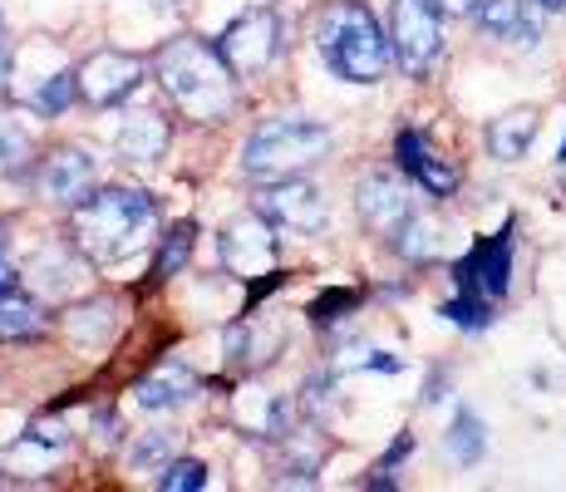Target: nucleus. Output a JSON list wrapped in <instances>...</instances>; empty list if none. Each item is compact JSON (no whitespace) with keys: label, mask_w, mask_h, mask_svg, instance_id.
I'll return each instance as SVG.
<instances>
[{"label":"nucleus","mask_w":566,"mask_h":492,"mask_svg":"<svg viewBox=\"0 0 566 492\" xmlns=\"http://www.w3.org/2000/svg\"><path fill=\"white\" fill-rule=\"evenodd\" d=\"M154 6H158V10H178V0H154Z\"/></svg>","instance_id":"35"},{"label":"nucleus","mask_w":566,"mask_h":492,"mask_svg":"<svg viewBox=\"0 0 566 492\" xmlns=\"http://www.w3.org/2000/svg\"><path fill=\"white\" fill-rule=\"evenodd\" d=\"M74 94H80V70H54L50 80H40L35 90H30V104H35L40 114H64V108L74 104Z\"/></svg>","instance_id":"24"},{"label":"nucleus","mask_w":566,"mask_h":492,"mask_svg":"<svg viewBox=\"0 0 566 492\" xmlns=\"http://www.w3.org/2000/svg\"><path fill=\"white\" fill-rule=\"evenodd\" d=\"M217 50H222V60L232 64L237 80L261 74L266 64H276V54H281V20H276V10H266V6L242 10V15H237L232 25L217 35Z\"/></svg>","instance_id":"6"},{"label":"nucleus","mask_w":566,"mask_h":492,"mask_svg":"<svg viewBox=\"0 0 566 492\" xmlns=\"http://www.w3.org/2000/svg\"><path fill=\"white\" fill-rule=\"evenodd\" d=\"M389 45L409 80H423L443 54V6L439 0H395L389 6Z\"/></svg>","instance_id":"5"},{"label":"nucleus","mask_w":566,"mask_h":492,"mask_svg":"<svg viewBox=\"0 0 566 492\" xmlns=\"http://www.w3.org/2000/svg\"><path fill=\"white\" fill-rule=\"evenodd\" d=\"M15 286H20L15 266H10V261H6V257H0V295H15Z\"/></svg>","instance_id":"31"},{"label":"nucleus","mask_w":566,"mask_h":492,"mask_svg":"<svg viewBox=\"0 0 566 492\" xmlns=\"http://www.w3.org/2000/svg\"><path fill=\"white\" fill-rule=\"evenodd\" d=\"M168 144H172V128L163 118V108L154 104H134L114 134V153L124 163H158L168 153Z\"/></svg>","instance_id":"13"},{"label":"nucleus","mask_w":566,"mask_h":492,"mask_svg":"<svg viewBox=\"0 0 566 492\" xmlns=\"http://www.w3.org/2000/svg\"><path fill=\"white\" fill-rule=\"evenodd\" d=\"M158 232V202L134 188H104L90 192L74 207V247L99 266L138 257Z\"/></svg>","instance_id":"1"},{"label":"nucleus","mask_w":566,"mask_h":492,"mask_svg":"<svg viewBox=\"0 0 566 492\" xmlns=\"http://www.w3.org/2000/svg\"><path fill=\"white\" fill-rule=\"evenodd\" d=\"M84 281V261L74 257L70 247H45L35 261H30V286H35L45 301H60Z\"/></svg>","instance_id":"19"},{"label":"nucleus","mask_w":566,"mask_h":492,"mask_svg":"<svg viewBox=\"0 0 566 492\" xmlns=\"http://www.w3.org/2000/svg\"><path fill=\"white\" fill-rule=\"evenodd\" d=\"M198 389H202V379L192 375L182 359H163L158 369H148V375L138 379L134 399L144 404L148 414H168V409H178V404L198 399Z\"/></svg>","instance_id":"15"},{"label":"nucleus","mask_w":566,"mask_h":492,"mask_svg":"<svg viewBox=\"0 0 566 492\" xmlns=\"http://www.w3.org/2000/svg\"><path fill=\"white\" fill-rule=\"evenodd\" d=\"M443 448H449L453 463L473 468L478 458L488 453V429H483V419H478V414H468V409H459V419H453L449 433H443Z\"/></svg>","instance_id":"22"},{"label":"nucleus","mask_w":566,"mask_h":492,"mask_svg":"<svg viewBox=\"0 0 566 492\" xmlns=\"http://www.w3.org/2000/svg\"><path fill=\"white\" fill-rule=\"evenodd\" d=\"M335 134L321 124V118H301V114H286V118H266L261 128H252L242 148V168L247 178L256 182H276V178H296L301 168L321 163L331 153Z\"/></svg>","instance_id":"4"},{"label":"nucleus","mask_w":566,"mask_h":492,"mask_svg":"<svg viewBox=\"0 0 566 492\" xmlns=\"http://www.w3.org/2000/svg\"><path fill=\"white\" fill-rule=\"evenodd\" d=\"M532 6H542V10H566V0H532Z\"/></svg>","instance_id":"33"},{"label":"nucleus","mask_w":566,"mask_h":492,"mask_svg":"<svg viewBox=\"0 0 566 492\" xmlns=\"http://www.w3.org/2000/svg\"><path fill=\"white\" fill-rule=\"evenodd\" d=\"M158 488L163 492H202L207 488V463H198V458H172V463L163 468Z\"/></svg>","instance_id":"29"},{"label":"nucleus","mask_w":566,"mask_h":492,"mask_svg":"<svg viewBox=\"0 0 566 492\" xmlns=\"http://www.w3.org/2000/svg\"><path fill=\"white\" fill-rule=\"evenodd\" d=\"M478 25L493 40H507V45H517V50H532L542 35L537 20L527 15V0H483V6H478Z\"/></svg>","instance_id":"18"},{"label":"nucleus","mask_w":566,"mask_h":492,"mask_svg":"<svg viewBox=\"0 0 566 492\" xmlns=\"http://www.w3.org/2000/svg\"><path fill=\"white\" fill-rule=\"evenodd\" d=\"M70 453V433H60V429H30L20 443H10L6 448V473H20V478H40V473H50L60 458Z\"/></svg>","instance_id":"16"},{"label":"nucleus","mask_w":566,"mask_h":492,"mask_svg":"<svg viewBox=\"0 0 566 492\" xmlns=\"http://www.w3.org/2000/svg\"><path fill=\"white\" fill-rule=\"evenodd\" d=\"M315 50L325 70L345 84H379L395 54L365 0H325L315 15Z\"/></svg>","instance_id":"2"},{"label":"nucleus","mask_w":566,"mask_h":492,"mask_svg":"<svg viewBox=\"0 0 566 492\" xmlns=\"http://www.w3.org/2000/svg\"><path fill=\"white\" fill-rule=\"evenodd\" d=\"M30 163V134L20 128V118L0 114V178L6 172H20Z\"/></svg>","instance_id":"27"},{"label":"nucleus","mask_w":566,"mask_h":492,"mask_svg":"<svg viewBox=\"0 0 566 492\" xmlns=\"http://www.w3.org/2000/svg\"><path fill=\"white\" fill-rule=\"evenodd\" d=\"M256 212L266 217V222H276L281 232H321L325 227V197H321L315 182L276 178V182H261Z\"/></svg>","instance_id":"8"},{"label":"nucleus","mask_w":566,"mask_h":492,"mask_svg":"<svg viewBox=\"0 0 566 492\" xmlns=\"http://www.w3.org/2000/svg\"><path fill=\"white\" fill-rule=\"evenodd\" d=\"M94 182H99V172H94V158L84 148H54L40 163V192L60 207H80L94 192Z\"/></svg>","instance_id":"12"},{"label":"nucleus","mask_w":566,"mask_h":492,"mask_svg":"<svg viewBox=\"0 0 566 492\" xmlns=\"http://www.w3.org/2000/svg\"><path fill=\"white\" fill-rule=\"evenodd\" d=\"M443 10H449V15H478V6H483V0H439Z\"/></svg>","instance_id":"32"},{"label":"nucleus","mask_w":566,"mask_h":492,"mask_svg":"<svg viewBox=\"0 0 566 492\" xmlns=\"http://www.w3.org/2000/svg\"><path fill=\"white\" fill-rule=\"evenodd\" d=\"M64 331H70V341L74 345H84V349H104L108 341H114V331H118V305L114 301H84V305H74L70 315H64Z\"/></svg>","instance_id":"20"},{"label":"nucleus","mask_w":566,"mask_h":492,"mask_svg":"<svg viewBox=\"0 0 566 492\" xmlns=\"http://www.w3.org/2000/svg\"><path fill=\"white\" fill-rule=\"evenodd\" d=\"M172 463V439L168 433H144L134 448H128V468L134 473H158V468Z\"/></svg>","instance_id":"28"},{"label":"nucleus","mask_w":566,"mask_h":492,"mask_svg":"<svg viewBox=\"0 0 566 492\" xmlns=\"http://www.w3.org/2000/svg\"><path fill=\"white\" fill-rule=\"evenodd\" d=\"M537 128H542L537 108H527V104L507 108V114H497L493 124H488V153H493L497 163L527 158V148H532V138H537Z\"/></svg>","instance_id":"17"},{"label":"nucleus","mask_w":566,"mask_h":492,"mask_svg":"<svg viewBox=\"0 0 566 492\" xmlns=\"http://www.w3.org/2000/svg\"><path fill=\"white\" fill-rule=\"evenodd\" d=\"M389 247H395L405 261H429L433 251H439V222H429V217H419V212H413L409 222L399 227V237H395V242H389Z\"/></svg>","instance_id":"25"},{"label":"nucleus","mask_w":566,"mask_h":492,"mask_svg":"<svg viewBox=\"0 0 566 492\" xmlns=\"http://www.w3.org/2000/svg\"><path fill=\"white\" fill-rule=\"evenodd\" d=\"M453 276H459V291L483 295V301L507 295V286H513V227L483 237V242L453 266Z\"/></svg>","instance_id":"9"},{"label":"nucleus","mask_w":566,"mask_h":492,"mask_svg":"<svg viewBox=\"0 0 566 492\" xmlns=\"http://www.w3.org/2000/svg\"><path fill=\"white\" fill-rule=\"evenodd\" d=\"M158 84L168 98L198 124H217L232 114L237 104V74L222 60V50L202 45V40H172L158 50Z\"/></svg>","instance_id":"3"},{"label":"nucleus","mask_w":566,"mask_h":492,"mask_svg":"<svg viewBox=\"0 0 566 492\" xmlns=\"http://www.w3.org/2000/svg\"><path fill=\"white\" fill-rule=\"evenodd\" d=\"M0 247H6V222H0Z\"/></svg>","instance_id":"36"},{"label":"nucleus","mask_w":566,"mask_h":492,"mask_svg":"<svg viewBox=\"0 0 566 492\" xmlns=\"http://www.w3.org/2000/svg\"><path fill=\"white\" fill-rule=\"evenodd\" d=\"M45 331V315L30 295H0V341H35Z\"/></svg>","instance_id":"23"},{"label":"nucleus","mask_w":566,"mask_h":492,"mask_svg":"<svg viewBox=\"0 0 566 492\" xmlns=\"http://www.w3.org/2000/svg\"><path fill=\"white\" fill-rule=\"evenodd\" d=\"M443 315H449L453 325H463V331H483L488 321H493V301H483V295H459V301L443 305Z\"/></svg>","instance_id":"30"},{"label":"nucleus","mask_w":566,"mask_h":492,"mask_svg":"<svg viewBox=\"0 0 566 492\" xmlns=\"http://www.w3.org/2000/svg\"><path fill=\"white\" fill-rule=\"evenodd\" d=\"M355 207H360V222L369 227L375 237H385V242H395L399 227L413 217V197L405 188V178H395V172L375 168L360 178V188H355Z\"/></svg>","instance_id":"10"},{"label":"nucleus","mask_w":566,"mask_h":492,"mask_svg":"<svg viewBox=\"0 0 566 492\" xmlns=\"http://www.w3.org/2000/svg\"><path fill=\"white\" fill-rule=\"evenodd\" d=\"M395 153H399V168H405L429 197H453V192H459V168H453V163H443L419 128H405V134H399V144H395Z\"/></svg>","instance_id":"14"},{"label":"nucleus","mask_w":566,"mask_h":492,"mask_svg":"<svg viewBox=\"0 0 566 492\" xmlns=\"http://www.w3.org/2000/svg\"><path fill=\"white\" fill-rule=\"evenodd\" d=\"M6 70H10V64H6V50H0V90H6V80H10Z\"/></svg>","instance_id":"34"},{"label":"nucleus","mask_w":566,"mask_h":492,"mask_svg":"<svg viewBox=\"0 0 566 492\" xmlns=\"http://www.w3.org/2000/svg\"><path fill=\"white\" fill-rule=\"evenodd\" d=\"M144 84V60L128 50H94L80 64V94L94 108H114Z\"/></svg>","instance_id":"11"},{"label":"nucleus","mask_w":566,"mask_h":492,"mask_svg":"<svg viewBox=\"0 0 566 492\" xmlns=\"http://www.w3.org/2000/svg\"><path fill=\"white\" fill-rule=\"evenodd\" d=\"M217 251H222L232 276H242V281L271 276V266H276V222H266V217L252 207V212L232 217V222L222 227Z\"/></svg>","instance_id":"7"},{"label":"nucleus","mask_w":566,"mask_h":492,"mask_svg":"<svg viewBox=\"0 0 566 492\" xmlns=\"http://www.w3.org/2000/svg\"><path fill=\"white\" fill-rule=\"evenodd\" d=\"M232 419L242 423V429H252V433H286L291 409H286V399H276V394H256V389H247L242 399H237Z\"/></svg>","instance_id":"21"},{"label":"nucleus","mask_w":566,"mask_h":492,"mask_svg":"<svg viewBox=\"0 0 566 492\" xmlns=\"http://www.w3.org/2000/svg\"><path fill=\"white\" fill-rule=\"evenodd\" d=\"M192 247H198V227L192 222H178L168 237H163V257H158V276H178L188 266Z\"/></svg>","instance_id":"26"}]
</instances>
